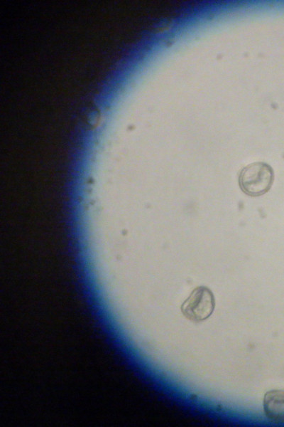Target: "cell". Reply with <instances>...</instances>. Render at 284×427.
Listing matches in <instances>:
<instances>
[{"label": "cell", "instance_id": "obj_1", "mask_svg": "<svg viewBox=\"0 0 284 427\" xmlns=\"http://www.w3.org/2000/svg\"><path fill=\"white\" fill-rule=\"evenodd\" d=\"M274 180L272 167L266 162H258L244 167L239 175L241 191L250 196H259L268 192Z\"/></svg>", "mask_w": 284, "mask_h": 427}, {"label": "cell", "instance_id": "obj_2", "mask_svg": "<svg viewBox=\"0 0 284 427\" xmlns=\"http://www.w3.org/2000/svg\"><path fill=\"white\" fill-rule=\"evenodd\" d=\"M215 307V298L206 286L195 288L181 305L183 315L188 320L200 322L208 319Z\"/></svg>", "mask_w": 284, "mask_h": 427}, {"label": "cell", "instance_id": "obj_3", "mask_svg": "<svg viewBox=\"0 0 284 427\" xmlns=\"http://www.w3.org/2000/svg\"><path fill=\"white\" fill-rule=\"evenodd\" d=\"M263 406L268 419L275 423H284V389L267 391L263 397Z\"/></svg>", "mask_w": 284, "mask_h": 427}]
</instances>
